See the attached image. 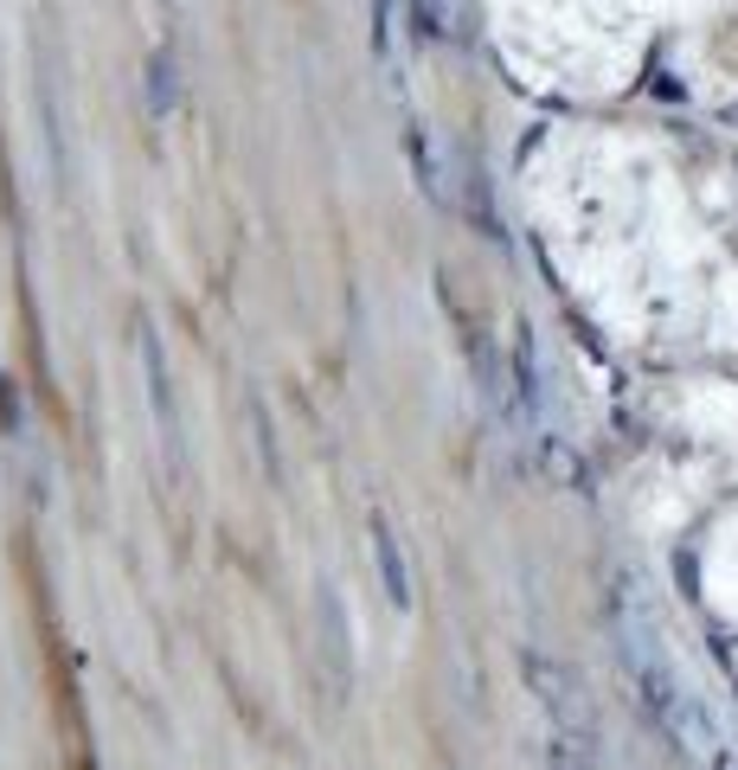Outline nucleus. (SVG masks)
I'll use <instances>...</instances> for the list:
<instances>
[{"instance_id":"obj_1","label":"nucleus","mask_w":738,"mask_h":770,"mask_svg":"<svg viewBox=\"0 0 738 770\" xmlns=\"http://www.w3.org/2000/svg\"><path fill=\"white\" fill-rule=\"evenodd\" d=\"M142 360H148V399H154V424H161V456L167 469L181 476L186 469V437H181V404H174V379H167V360H161V340L142 328Z\"/></svg>"},{"instance_id":"obj_2","label":"nucleus","mask_w":738,"mask_h":770,"mask_svg":"<svg viewBox=\"0 0 738 770\" xmlns=\"http://www.w3.org/2000/svg\"><path fill=\"white\" fill-rule=\"evenodd\" d=\"M527 681H533L540 706L553 713L558 726L590 733V706H585V687H578V674H572V668H558V661H546V655H527Z\"/></svg>"},{"instance_id":"obj_3","label":"nucleus","mask_w":738,"mask_h":770,"mask_svg":"<svg viewBox=\"0 0 738 770\" xmlns=\"http://www.w3.org/2000/svg\"><path fill=\"white\" fill-rule=\"evenodd\" d=\"M372 565H379V590H386V604L411 617L417 610V578H411V558L399 546V527L386 520V513H372Z\"/></svg>"},{"instance_id":"obj_4","label":"nucleus","mask_w":738,"mask_h":770,"mask_svg":"<svg viewBox=\"0 0 738 770\" xmlns=\"http://www.w3.org/2000/svg\"><path fill=\"white\" fill-rule=\"evenodd\" d=\"M322 649H328L334 661V681H354V623L340 617V597H334V585H322Z\"/></svg>"},{"instance_id":"obj_5","label":"nucleus","mask_w":738,"mask_h":770,"mask_svg":"<svg viewBox=\"0 0 738 770\" xmlns=\"http://www.w3.org/2000/svg\"><path fill=\"white\" fill-rule=\"evenodd\" d=\"M553 770H585V764H578V758H572L565 745H558V751H553Z\"/></svg>"}]
</instances>
